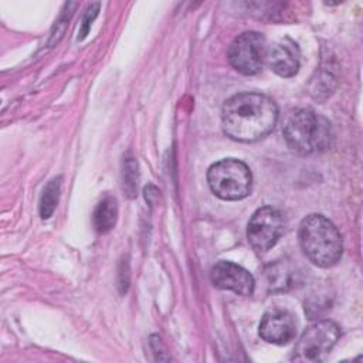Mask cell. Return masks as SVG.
Returning <instances> with one entry per match:
<instances>
[{"mask_svg":"<svg viewBox=\"0 0 363 363\" xmlns=\"http://www.w3.org/2000/svg\"><path fill=\"white\" fill-rule=\"evenodd\" d=\"M339 326L329 320H319L311 325L299 337L294 349V360L319 362L322 360L339 339Z\"/></svg>","mask_w":363,"mask_h":363,"instance_id":"cell-6","label":"cell"},{"mask_svg":"<svg viewBox=\"0 0 363 363\" xmlns=\"http://www.w3.org/2000/svg\"><path fill=\"white\" fill-rule=\"evenodd\" d=\"M296 335V322L288 311L274 309L267 312L259 323V336L274 345H286Z\"/></svg>","mask_w":363,"mask_h":363,"instance_id":"cell-9","label":"cell"},{"mask_svg":"<svg viewBox=\"0 0 363 363\" xmlns=\"http://www.w3.org/2000/svg\"><path fill=\"white\" fill-rule=\"evenodd\" d=\"M278 121L277 104L259 92H241L223 106L224 133L238 142H255L267 136Z\"/></svg>","mask_w":363,"mask_h":363,"instance_id":"cell-1","label":"cell"},{"mask_svg":"<svg viewBox=\"0 0 363 363\" xmlns=\"http://www.w3.org/2000/svg\"><path fill=\"white\" fill-rule=\"evenodd\" d=\"M267 52L268 47L264 35L257 31H245L230 44L227 57L235 71L244 75H255L261 71Z\"/></svg>","mask_w":363,"mask_h":363,"instance_id":"cell-5","label":"cell"},{"mask_svg":"<svg viewBox=\"0 0 363 363\" xmlns=\"http://www.w3.org/2000/svg\"><path fill=\"white\" fill-rule=\"evenodd\" d=\"M207 182L211 191L223 200H241L251 191L252 174L238 159H223L210 166Z\"/></svg>","mask_w":363,"mask_h":363,"instance_id":"cell-4","label":"cell"},{"mask_svg":"<svg viewBox=\"0 0 363 363\" xmlns=\"http://www.w3.org/2000/svg\"><path fill=\"white\" fill-rule=\"evenodd\" d=\"M284 233V216L271 206L258 208L248 221L247 238L251 247L258 252L271 250Z\"/></svg>","mask_w":363,"mask_h":363,"instance_id":"cell-7","label":"cell"},{"mask_svg":"<svg viewBox=\"0 0 363 363\" xmlns=\"http://www.w3.org/2000/svg\"><path fill=\"white\" fill-rule=\"evenodd\" d=\"M60 179H52L48 182L45 186L41 200H40V214L41 218H50L51 214L54 213L57 203H58V196H60Z\"/></svg>","mask_w":363,"mask_h":363,"instance_id":"cell-12","label":"cell"},{"mask_svg":"<svg viewBox=\"0 0 363 363\" xmlns=\"http://www.w3.org/2000/svg\"><path fill=\"white\" fill-rule=\"evenodd\" d=\"M299 48L291 38H282L275 43L267 52L269 68L279 77H294L299 69Z\"/></svg>","mask_w":363,"mask_h":363,"instance_id":"cell-10","label":"cell"},{"mask_svg":"<svg viewBox=\"0 0 363 363\" xmlns=\"http://www.w3.org/2000/svg\"><path fill=\"white\" fill-rule=\"evenodd\" d=\"M299 245L306 258L320 267H333L342 257L343 242L335 224L322 214L305 217L298 231Z\"/></svg>","mask_w":363,"mask_h":363,"instance_id":"cell-2","label":"cell"},{"mask_svg":"<svg viewBox=\"0 0 363 363\" xmlns=\"http://www.w3.org/2000/svg\"><path fill=\"white\" fill-rule=\"evenodd\" d=\"M122 183H123V190L129 197L136 196L138 190V163L136 160L130 156L123 157V170H122Z\"/></svg>","mask_w":363,"mask_h":363,"instance_id":"cell-13","label":"cell"},{"mask_svg":"<svg viewBox=\"0 0 363 363\" xmlns=\"http://www.w3.org/2000/svg\"><path fill=\"white\" fill-rule=\"evenodd\" d=\"M282 130L288 146L299 155L323 152L330 146L333 138L329 121L312 109L292 112Z\"/></svg>","mask_w":363,"mask_h":363,"instance_id":"cell-3","label":"cell"},{"mask_svg":"<svg viewBox=\"0 0 363 363\" xmlns=\"http://www.w3.org/2000/svg\"><path fill=\"white\" fill-rule=\"evenodd\" d=\"M211 282L216 288L233 291L238 295H251L255 286L252 275L230 261H220L213 267Z\"/></svg>","mask_w":363,"mask_h":363,"instance_id":"cell-8","label":"cell"},{"mask_svg":"<svg viewBox=\"0 0 363 363\" xmlns=\"http://www.w3.org/2000/svg\"><path fill=\"white\" fill-rule=\"evenodd\" d=\"M116 217H118L116 200L111 196H106L98 203L94 211L92 221H94L95 230L98 233H108L109 230L113 228L116 223Z\"/></svg>","mask_w":363,"mask_h":363,"instance_id":"cell-11","label":"cell"}]
</instances>
